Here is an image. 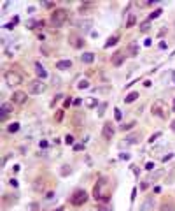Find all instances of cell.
<instances>
[{
	"label": "cell",
	"mask_w": 175,
	"mask_h": 211,
	"mask_svg": "<svg viewBox=\"0 0 175 211\" xmlns=\"http://www.w3.org/2000/svg\"><path fill=\"white\" fill-rule=\"evenodd\" d=\"M93 197L96 201H103L107 202L109 201V180L105 178V176H100L98 181L95 183V188H93Z\"/></svg>",
	"instance_id": "obj_1"
},
{
	"label": "cell",
	"mask_w": 175,
	"mask_h": 211,
	"mask_svg": "<svg viewBox=\"0 0 175 211\" xmlns=\"http://www.w3.org/2000/svg\"><path fill=\"white\" fill-rule=\"evenodd\" d=\"M151 113H152L156 118H161V120H165L166 116H168V109H166V104L165 100H156V102L151 106Z\"/></svg>",
	"instance_id": "obj_2"
},
{
	"label": "cell",
	"mask_w": 175,
	"mask_h": 211,
	"mask_svg": "<svg viewBox=\"0 0 175 211\" xmlns=\"http://www.w3.org/2000/svg\"><path fill=\"white\" fill-rule=\"evenodd\" d=\"M21 83H23V76L19 72H16V71L5 72V85H7L9 88H14V86L21 85Z\"/></svg>",
	"instance_id": "obj_3"
},
{
	"label": "cell",
	"mask_w": 175,
	"mask_h": 211,
	"mask_svg": "<svg viewBox=\"0 0 175 211\" xmlns=\"http://www.w3.org/2000/svg\"><path fill=\"white\" fill-rule=\"evenodd\" d=\"M68 19V13H67L65 9H56L54 13L51 14V23L52 27H61L63 23Z\"/></svg>",
	"instance_id": "obj_4"
},
{
	"label": "cell",
	"mask_w": 175,
	"mask_h": 211,
	"mask_svg": "<svg viewBox=\"0 0 175 211\" xmlns=\"http://www.w3.org/2000/svg\"><path fill=\"white\" fill-rule=\"evenodd\" d=\"M161 83H163L165 88H168V90H175V69H170V71H166L165 74H163Z\"/></svg>",
	"instance_id": "obj_5"
},
{
	"label": "cell",
	"mask_w": 175,
	"mask_h": 211,
	"mask_svg": "<svg viewBox=\"0 0 175 211\" xmlns=\"http://www.w3.org/2000/svg\"><path fill=\"white\" fill-rule=\"evenodd\" d=\"M28 92H30L32 95H40L46 92V83H44L42 79H33L30 81V85H28Z\"/></svg>",
	"instance_id": "obj_6"
},
{
	"label": "cell",
	"mask_w": 175,
	"mask_h": 211,
	"mask_svg": "<svg viewBox=\"0 0 175 211\" xmlns=\"http://www.w3.org/2000/svg\"><path fill=\"white\" fill-rule=\"evenodd\" d=\"M21 50H23L21 42H19V40H12L11 44L5 46V56H7V58H12V56H16Z\"/></svg>",
	"instance_id": "obj_7"
},
{
	"label": "cell",
	"mask_w": 175,
	"mask_h": 211,
	"mask_svg": "<svg viewBox=\"0 0 175 211\" xmlns=\"http://www.w3.org/2000/svg\"><path fill=\"white\" fill-rule=\"evenodd\" d=\"M140 139H142V134L140 132H131V134H128L124 139H122L121 146H135V144L140 143Z\"/></svg>",
	"instance_id": "obj_8"
},
{
	"label": "cell",
	"mask_w": 175,
	"mask_h": 211,
	"mask_svg": "<svg viewBox=\"0 0 175 211\" xmlns=\"http://www.w3.org/2000/svg\"><path fill=\"white\" fill-rule=\"evenodd\" d=\"M86 201H88V193L84 192V190H77V192L72 195V199H70V202H72L74 206H77V208H79V206H82Z\"/></svg>",
	"instance_id": "obj_9"
},
{
	"label": "cell",
	"mask_w": 175,
	"mask_h": 211,
	"mask_svg": "<svg viewBox=\"0 0 175 211\" xmlns=\"http://www.w3.org/2000/svg\"><path fill=\"white\" fill-rule=\"evenodd\" d=\"M75 25H77V28L81 32H84V34H91V28H93V21L91 19H77L75 21Z\"/></svg>",
	"instance_id": "obj_10"
},
{
	"label": "cell",
	"mask_w": 175,
	"mask_h": 211,
	"mask_svg": "<svg viewBox=\"0 0 175 211\" xmlns=\"http://www.w3.org/2000/svg\"><path fill=\"white\" fill-rule=\"evenodd\" d=\"M40 132H42V129H40V125H30L28 129H26V137L28 139H37L40 135Z\"/></svg>",
	"instance_id": "obj_11"
},
{
	"label": "cell",
	"mask_w": 175,
	"mask_h": 211,
	"mask_svg": "<svg viewBox=\"0 0 175 211\" xmlns=\"http://www.w3.org/2000/svg\"><path fill=\"white\" fill-rule=\"evenodd\" d=\"M154 206H156V199H154V197H145L144 202L140 204V209L138 211H152Z\"/></svg>",
	"instance_id": "obj_12"
},
{
	"label": "cell",
	"mask_w": 175,
	"mask_h": 211,
	"mask_svg": "<svg viewBox=\"0 0 175 211\" xmlns=\"http://www.w3.org/2000/svg\"><path fill=\"white\" fill-rule=\"evenodd\" d=\"M26 99H28V97H26V93H25V92H21V90H16L12 93V102L18 104V106H23V104L26 102Z\"/></svg>",
	"instance_id": "obj_13"
},
{
	"label": "cell",
	"mask_w": 175,
	"mask_h": 211,
	"mask_svg": "<svg viewBox=\"0 0 175 211\" xmlns=\"http://www.w3.org/2000/svg\"><path fill=\"white\" fill-rule=\"evenodd\" d=\"M102 135H103V139L110 141L114 137V127L110 125V123H105V125L102 127Z\"/></svg>",
	"instance_id": "obj_14"
},
{
	"label": "cell",
	"mask_w": 175,
	"mask_h": 211,
	"mask_svg": "<svg viewBox=\"0 0 175 211\" xmlns=\"http://www.w3.org/2000/svg\"><path fill=\"white\" fill-rule=\"evenodd\" d=\"M124 58H126V55L122 53V51H118V53L112 56V65L114 67H121L122 63H124Z\"/></svg>",
	"instance_id": "obj_15"
},
{
	"label": "cell",
	"mask_w": 175,
	"mask_h": 211,
	"mask_svg": "<svg viewBox=\"0 0 175 211\" xmlns=\"http://www.w3.org/2000/svg\"><path fill=\"white\" fill-rule=\"evenodd\" d=\"M11 113H12V104L4 102V104H2V108H0V118H2V120H5Z\"/></svg>",
	"instance_id": "obj_16"
},
{
	"label": "cell",
	"mask_w": 175,
	"mask_h": 211,
	"mask_svg": "<svg viewBox=\"0 0 175 211\" xmlns=\"http://www.w3.org/2000/svg\"><path fill=\"white\" fill-rule=\"evenodd\" d=\"M35 74L39 76V79H44V77H48V71L42 67V63H35Z\"/></svg>",
	"instance_id": "obj_17"
},
{
	"label": "cell",
	"mask_w": 175,
	"mask_h": 211,
	"mask_svg": "<svg viewBox=\"0 0 175 211\" xmlns=\"http://www.w3.org/2000/svg\"><path fill=\"white\" fill-rule=\"evenodd\" d=\"M72 67V62L70 60H60V62L56 63V69L58 71H67V69Z\"/></svg>",
	"instance_id": "obj_18"
},
{
	"label": "cell",
	"mask_w": 175,
	"mask_h": 211,
	"mask_svg": "<svg viewBox=\"0 0 175 211\" xmlns=\"http://www.w3.org/2000/svg\"><path fill=\"white\" fill-rule=\"evenodd\" d=\"M81 62L93 63V62H95V55H93V53H82V55H81Z\"/></svg>",
	"instance_id": "obj_19"
},
{
	"label": "cell",
	"mask_w": 175,
	"mask_h": 211,
	"mask_svg": "<svg viewBox=\"0 0 175 211\" xmlns=\"http://www.w3.org/2000/svg\"><path fill=\"white\" fill-rule=\"evenodd\" d=\"M137 23V14L135 13H128V19H126V28H131Z\"/></svg>",
	"instance_id": "obj_20"
},
{
	"label": "cell",
	"mask_w": 175,
	"mask_h": 211,
	"mask_svg": "<svg viewBox=\"0 0 175 211\" xmlns=\"http://www.w3.org/2000/svg\"><path fill=\"white\" fill-rule=\"evenodd\" d=\"M118 40H119V35H112V37H109V39H107V42H105V50H107V48H112V46H116L118 44Z\"/></svg>",
	"instance_id": "obj_21"
},
{
	"label": "cell",
	"mask_w": 175,
	"mask_h": 211,
	"mask_svg": "<svg viewBox=\"0 0 175 211\" xmlns=\"http://www.w3.org/2000/svg\"><path fill=\"white\" fill-rule=\"evenodd\" d=\"M137 99H138V93H137V92H131V93H128L126 97H124V102L131 104V102H135Z\"/></svg>",
	"instance_id": "obj_22"
},
{
	"label": "cell",
	"mask_w": 175,
	"mask_h": 211,
	"mask_svg": "<svg viewBox=\"0 0 175 211\" xmlns=\"http://www.w3.org/2000/svg\"><path fill=\"white\" fill-rule=\"evenodd\" d=\"M19 129H21V125H19L18 121H14V123H11V125L7 127V132H9V134H16Z\"/></svg>",
	"instance_id": "obj_23"
},
{
	"label": "cell",
	"mask_w": 175,
	"mask_h": 211,
	"mask_svg": "<svg viewBox=\"0 0 175 211\" xmlns=\"http://www.w3.org/2000/svg\"><path fill=\"white\" fill-rule=\"evenodd\" d=\"M159 209L161 211H175V204H172V202H163L161 206H159Z\"/></svg>",
	"instance_id": "obj_24"
},
{
	"label": "cell",
	"mask_w": 175,
	"mask_h": 211,
	"mask_svg": "<svg viewBox=\"0 0 175 211\" xmlns=\"http://www.w3.org/2000/svg\"><path fill=\"white\" fill-rule=\"evenodd\" d=\"M70 172H72V167H70V166H61L60 176H63V178H65V176H68Z\"/></svg>",
	"instance_id": "obj_25"
},
{
	"label": "cell",
	"mask_w": 175,
	"mask_h": 211,
	"mask_svg": "<svg viewBox=\"0 0 175 211\" xmlns=\"http://www.w3.org/2000/svg\"><path fill=\"white\" fill-rule=\"evenodd\" d=\"M84 104H86L89 109H93V108H96V106H98V100H96V99H86V102H84Z\"/></svg>",
	"instance_id": "obj_26"
},
{
	"label": "cell",
	"mask_w": 175,
	"mask_h": 211,
	"mask_svg": "<svg viewBox=\"0 0 175 211\" xmlns=\"http://www.w3.org/2000/svg\"><path fill=\"white\" fill-rule=\"evenodd\" d=\"M77 88H79V90H86V88H89V83H88L86 79L79 81V83H77Z\"/></svg>",
	"instance_id": "obj_27"
},
{
	"label": "cell",
	"mask_w": 175,
	"mask_h": 211,
	"mask_svg": "<svg viewBox=\"0 0 175 211\" xmlns=\"http://www.w3.org/2000/svg\"><path fill=\"white\" fill-rule=\"evenodd\" d=\"M159 16H161V9H156V11H152V13H151V16H149V21H152V19L159 18Z\"/></svg>",
	"instance_id": "obj_28"
},
{
	"label": "cell",
	"mask_w": 175,
	"mask_h": 211,
	"mask_svg": "<svg viewBox=\"0 0 175 211\" xmlns=\"http://www.w3.org/2000/svg\"><path fill=\"white\" fill-rule=\"evenodd\" d=\"M114 118H116V121H121L122 120V113H121V109H119V108L114 109Z\"/></svg>",
	"instance_id": "obj_29"
},
{
	"label": "cell",
	"mask_w": 175,
	"mask_h": 211,
	"mask_svg": "<svg viewBox=\"0 0 175 211\" xmlns=\"http://www.w3.org/2000/svg\"><path fill=\"white\" fill-rule=\"evenodd\" d=\"M140 30H142V32H149V30H151V21H149V19H147V21H144L142 25H140Z\"/></svg>",
	"instance_id": "obj_30"
},
{
	"label": "cell",
	"mask_w": 175,
	"mask_h": 211,
	"mask_svg": "<svg viewBox=\"0 0 175 211\" xmlns=\"http://www.w3.org/2000/svg\"><path fill=\"white\" fill-rule=\"evenodd\" d=\"M72 40H74V44H72L74 48H82V46H84V40L82 39H75V37H72Z\"/></svg>",
	"instance_id": "obj_31"
},
{
	"label": "cell",
	"mask_w": 175,
	"mask_h": 211,
	"mask_svg": "<svg viewBox=\"0 0 175 211\" xmlns=\"http://www.w3.org/2000/svg\"><path fill=\"white\" fill-rule=\"evenodd\" d=\"M105 109H107V104H100V106H98V116H103L105 114Z\"/></svg>",
	"instance_id": "obj_32"
},
{
	"label": "cell",
	"mask_w": 175,
	"mask_h": 211,
	"mask_svg": "<svg viewBox=\"0 0 175 211\" xmlns=\"http://www.w3.org/2000/svg\"><path fill=\"white\" fill-rule=\"evenodd\" d=\"M159 137H161V132H156V134H152L151 137H149V144H152L154 141H156V139H159Z\"/></svg>",
	"instance_id": "obj_33"
},
{
	"label": "cell",
	"mask_w": 175,
	"mask_h": 211,
	"mask_svg": "<svg viewBox=\"0 0 175 211\" xmlns=\"http://www.w3.org/2000/svg\"><path fill=\"white\" fill-rule=\"evenodd\" d=\"M128 53H130V55H137V53H138V48H137V44H131L130 48H128Z\"/></svg>",
	"instance_id": "obj_34"
},
{
	"label": "cell",
	"mask_w": 175,
	"mask_h": 211,
	"mask_svg": "<svg viewBox=\"0 0 175 211\" xmlns=\"http://www.w3.org/2000/svg\"><path fill=\"white\" fill-rule=\"evenodd\" d=\"M26 27H28V28H32V27H40V23H37L35 19H28V21H26Z\"/></svg>",
	"instance_id": "obj_35"
},
{
	"label": "cell",
	"mask_w": 175,
	"mask_h": 211,
	"mask_svg": "<svg viewBox=\"0 0 175 211\" xmlns=\"http://www.w3.org/2000/svg\"><path fill=\"white\" fill-rule=\"evenodd\" d=\"M131 127H135V121H131V123H128V125H122L121 130H130Z\"/></svg>",
	"instance_id": "obj_36"
},
{
	"label": "cell",
	"mask_w": 175,
	"mask_h": 211,
	"mask_svg": "<svg viewBox=\"0 0 175 211\" xmlns=\"http://www.w3.org/2000/svg\"><path fill=\"white\" fill-rule=\"evenodd\" d=\"M145 169H147V171L151 172V171L154 169V164H152V162H147V164H145Z\"/></svg>",
	"instance_id": "obj_37"
},
{
	"label": "cell",
	"mask_w": 175,
	"mask_h": 211,
	"mask_svg": "<svg viewBox=\"0 0 175 211\" xmlns=\"http://www.w3.org/2000/svg\"><path fill=\"white\" fill-rule=\"evenodd\" d=\"M65 143H67V144H74V137H72V135H67V137H65Z\"/></svg>",
	"instance_id": "obj_38"
},
{
	"label": "cell",
	"mask_w": 175,
	"mask_h": 211,
	"mask_svg": "<svg viewBox=\"0 0 175 211\" xmlns=\"http://www.w3.org/2000/svg\"><path fill=\"white\" fill-rule=\"evenodd\" d=\"M172 158H173V153H168V155H166V157H163L161 160L163 162H168V160H172Z\"/></svg>",
	"instance_id": "obj_39"
},
{
	"label": "cell",
	"mask_w": 175,
	"mask_h": 211,
	"mask_svg": "<svg viewBox=\"0 0 175 211\" xmlns=\"http://www.w3.org/2000/svg\"><path fill=\"white\" fill-rule=\"evenodd\" d=\"M131 171H133V174H135V176H138V174H140V169H138L137 166H131Z\"/></svg>",
	"instance_id": "obj_40"
},
{
	"label": "cell",
	"mask_w": 175,
	"mask_h": 211,
	"mask_svg": "<svg viewBox=\"0 0 175 211\" xmlns=\"http://www.w3.org/2000/svg\"><path fill=\"white\" fill-rule=\"evenodd\" d=\"M121 158H122V160H130L131 155H130V153H121Z\"/></svg>",
	"instance_id": "obj_41"
},
{
	"label": "cell",
	"mask_w": 175,
	"mask_h": 211,
	"mask_svg": "<svg viewBox=\"0 0 175 211\" xmlns=\"http://www.w3.org/2000/svg\"><path fill=\"white\" fill-rule=\"evenodd\" d=\"M135 197H137V188H133V190H131V197H130V201L133 202V201H135Z\"/></svg>",
	"instance_id": "obj_42"
},
{
	"label": "cell",
	"mask_w": 175,
	"mask_h": 211,
	"mask_svg": "<svg viewBox=\"0 0 175 211\" xmlns=\"http://www.w3.org/2000/svg\"><path fill=\"white\" fill-rule=\"evenodd\" d=\"M98 211H110V208H109V206H103V204H102V206H98Z\"/></svg>",
	"instance_id": "obj_43"
},
{
	"label": "cell",
	"mask_w": 175,
	"mask_h": 211,
	"mask_svg": "<svg viewBox=\"0 0 175 211\" xmlns=\"http://www.w3.org/2000/svg\"><path fill=\"white\" fill-rule=\"evenodd\" d=\"M60 99H63V97H61V95H56V97H54V99H52V102H51V106H54V104L58 102V100Z\"/></svg>",
	"instance_id": "obj_44"
},
{
	"label": "cell",
	"mask_w": 175,
	"mask_h": 211,
	"mask_svg": "<svg viewBox=\"0 0 175 211\" xmlns=\"http://www.w3.org/2000/svg\"><path fill=\"white\" fill-rule=\"evenodd\" d=\"M61 118H63V111H58V113H56V120L61 121Z\"/></svg>",
	"instance_id": "obj_45"
},
{
	"label": "cell",
	"mask_w": 175,
	"mask_h": 211,
	"mask_svg": "<svg viewBox=\"0 0 175 211\" xmlns=\"http://www.w3.org/2000/svg\"><path fill=\"white\" fill-rule=\"evenodd\" d=\"M70 104H72V100H70L68 97H67V99H65V102H63V106H65V108H68Z\"/></svg>",
	"instance_id": "obj_46"
},
{
	"label": "cell",
	"mask_w": 175,
	"mask_h": 211,
	"mask_svg": "<svg viewBox=\"0 0 175 211\" xmlns=\"http://www.w3.org/2000/svg\"><path fill=\"white\" fill-rule=\"evenodd\" d=\"M82 148H84L82 144H74V150H75V151H79V150H82Z\"/></svg>",
	"instance_id": "obj_47"
},
{
	"label": "cell",
	"mask_w": 175,
	"mask_h": 211,
	"mask_svg": "<svg viewBox=\"0 0 175 211\" xmlns=\"http://www.w3.org/2000/svg\"><path fill=\"white\" fill-rule=\"evenodd\" d=\"M140 187H142V190H145L149 187V181H142V185H140Z\"/></svg>",
	"instance_id": "obj_48"
},
{
	"label": "cell",
	"mask_w": 175,
	"mask_h": 211,
	"mask_svg": "<svg viewBox=\"0 0 175 211\" xmlns=\"http://www.w3.org/2000/svg\"><path fill=\"white\" fill-rule=\"evenodd\" d=\"M46 199H48V201H51V199H54V192H49V193H48V197H46Z\"/></svg>",
	"instance_id": "obj_49"
},
{
	"label": "cell",
	"mask_w": 175,
	"mask_h": 211,
	"mask_svg": "<svg viewBox=\"0 0 175 211\" xmlns=\"http://www.w3.org/2000/svg\"><path fill=\"white\" fill-rule=\"evenodd\" d=\"M40 146H42V148H48V141H40Z\"/></svg>",
	"instance_id": "obj_50"
},
{
	"label": "cell",
	"mask_w": 175,
	"mask_h": 211,
	"mask_svg": "<svg viewBox=\"0 0 175 211\" xmlns=\"http://www.w3.org/2000/svg\"><path fill=\"white\" fill-rule=\"evenodd\" d=\"M44 7H48V9H49V7H52V4H51V2H44Z\"/></svg>",
	"instance_id": "obj_51"
},
{
	"label": "cell",
	"mask_w": 175,
	"mask_h": 211,
	"mask_svg": "<svg viewBox=\"0 0 175 211\" xmlns=\"http://www.w3.org/2000/svg\"><path fill=\"white\" fill-rule=\"evenodd\" d=\"M151 42H152V40H151V39H145V40H144V44L147 46V48H149V46H151Z\"/></svg>",
	"instance_id": "obj_52"
},
{
	"label": "cell",
	"mask_w": 175,
	"mask_h": 211,
	"mask_svg": "<svg viewBox=\"0 0 175 211\" xmlns=\"http://www.w3.org/2000/svg\"><path fill=\"white\" fill-rule=\"evenodd\" d=\"M9 183L12 185V187H18V181H16V180H11V181H9Z\"/></svg>",
	"instance_id": "obj_53"
},
{
	"label": "cell",
	"mask_w": 175,
	"mask_h": 211,
	"mask_svg": "<svg viewBox=\"0 0 175 211\" xmlns=\"http://www.w3.org/2000/svg\"><path fill=\"white\" fill-rule=\"evenodd\" d=\"M170 127H172V130H173V132H175V120H173V121H172V125H170Z\"/></svg>",
	"instance_id": "obj_54"
},
{
	"label": "cell",
	"mask_w": 175,
	"mask_h": 211,
	"mask_svg": "<svg viewBox=\"0 0 175 211\" xmlns=\"http://www.w3.org/2000/svg\"><path fill=\"white\" fill-rule=\"evenodd\" d=\"M172 111L175 113V99H173V104H172Z\"/></svg>",
	"instance_id": "obj_55"
},
{
	"label": "cell",
	"mask_w": 175,
	"mask_h": 211,
	"mask_svg": "<svg viewBox=\"0 0 175 211\" xmlns=\"http://www.w3.org/2000/svg\"><path fill=\"white\" fill-rule=\"evenodd\" d=\"M56 211H63V208H58V209Z\"/></svg>",
	"instance_id": "obj_56"
}]
</instances>
